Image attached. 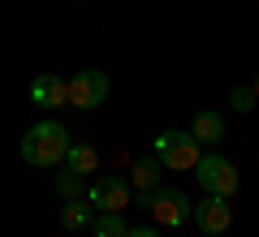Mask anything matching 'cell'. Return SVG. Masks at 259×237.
<instances>
[{"label":"cell","mask_w":259,"mask_h":237,"mask_svg":"<svg viewBox=\"0 0 259 237\" xmlns=\"http://www.w3.org/2000/svg\"><path fill=\"white\" fill-rule=\"evenodd\" d=\"M190 134H194V143H199V147H216V143L225 138V117H221V112H212V108L194 112Z\"/></svg>","instance_id":"cell-9"},{"label":"cell","mask_w":259,"mask_h":237,"mask_svg":"<svg viewBox=\"0 0 259 237\" xmlns=\"http://www.w3.org/2000/svg\"><path fill=\"white\" fill-rule=\"evenodd\" d=\"M229 104H233L238 112H250L259 100H255V91H250V86H233V91H229Z\"/></svg>","instance_id":"cell-15"},{"label":"cell","mask_w":259,"mask_h":237,"mask_svg":"<svg viewBox=\"0 0 259 237\" xmlns=\"http://www.w3.org/2000/svg\"><path fill=\"white\" fill-rule=\"evenodd\" d=\"M125 237H160V228H147V224L143 228H125Z\"/></svg>","instance_id":"cell-16"},{"label":"cell","mask_w":259,"mask_h":237,"mask_svg":"<svg viewBox=\"0 0 259 237\" xmlns=\"http://www.w3.org/2000/svg\"><path fill=\"white\" fill-rule=\"evenodd\" d=\"M190 220L199 224L203 237H221V233H229V224H233V207H229V199H221V194H207L203 203L190 207Z\"/></svg>","instance_id":"cell-6"},{"label":"cell","mask_w":259,"mask_h":237,"mask_svg":"<svg viewBox=\"0 0 259 237\" xmlns=\"http://www.w3.org/2000/svg\"><path fill=\"white\" fill-rule=\"evenodd\" d=\"M199 155H203V147L194 143L190 129H164V134L156 138V160L160 168H168V173H190L194 164H199Z\"/></svg>","instance_id":"cell-2"},{"label":"cell","mask_w":259,"mask_h":237,"mask_svg":"<svg viewBox=\"0 0 259 237\" xmlns=\"http://www.w3.org/2000/svg\"><path fill=\"white\" fill-rule=\"evenodd\" d=\"M30 104H39V108H65L69 104V82L61 73H39L30 82Z\"/></svg>","instance_id":"cell-8"},{"label":"cell","mask_w":259,"mask_h":237,"mask_svg":"<svg viewBox=\"0 0 259 237\" xmlns=\"http://www.w3.org/2000/svg\"><path fill=\"white\" fill-rule=\"evenodd\" d=\"M143 207L151 211V220H156V224H164V228H177V224H186V220H190V207H194V203L186 199L182 190L156 185V190H147V194H143Z\"/></svg>","instance_id":"cell-4"},{"label":"cell","mask_w":259,"mask_h":237,"mask_svg":"<svg viewBox=\"0 0 259 237\" xmlns=\"http://www.w3.org/2000/svg\"><path fill=\"white\" fill-rule=\"evenodd\" d=\"M130 199H134V185L125 177H95L91 190H87V203L100 211H125Z\"/></svg>","instance_id":"cell-7"},{"label":"cell","mask_w":259,"mask_h":237,"mask_svg":"<svg viewBox=\"0 0 259 237\" xmlns=\"http://www.w3.org/2000/svg\"><path fill=\"white\" fill-rule=\"evenodd\" d=\"M130 185H134L139 194H147V190L160 185V160H156V155H139V160H134V168H130Z\"/></svg>","instance_id":"cell-11"},{"label":"cell","mask_w":259,"mask_h":237,"mask_svg":"<svg viewBox=\"0 0 259 237\" xmlns=\"http://www.w3.org/2000/svg\"><path fill=\"white\" fill-rule=\"evenodd\" d=\"M190 173L199 177V185H203L207 194H221V199H233V194H238V185H242L233 160H225V155H216V151L199 155V164H194Z\"/></svg>","instance_id":"cell-3"},{"label":"cell","mask_w":259,"mask_h":237,"mask_svg":"<svg viewBox=\"0 0 259 237\" xmlns=\"http://www.w3.org/2000/svg\"><path fill=\"white\" fill-rule=\"evenodd\" d=\"M91 233L95 237H125V220H121V211H100V216L91 220Z\"/></svg>","instance_id":"cell-13"},{"label":"cell","mask_w":259,"mask_h":237,"mask_svg":"<svg viewBox=\"0 0 259 237\" xmlns=\"http://www.w3.org/2000/svg\"><path fill=\"white\" fill-rule=\"evenodd\" d=\"M61 228H65V233H82V228H91V207H87L82 199H65Z\"/></svg>","instance_id":"cell-12"},{"label":"cell","mask_w":259,"mask_h":237,"mask_svg":"<svg viewBox=\"0 0 259 237\" xmlns=\"http://www.w3.org/2000/svg\"><path fill=\"white\" fill-rule=\"evenodd\" d=\"M108 100V73L104 69H78L74 78H69V108H100V104Z\"/></svg>","instance_id":"cell-5"},{"label":"cell","mask_w":259,"mask_h":237,"mask_svg":"<svg viewBox=\"0 0 259 237\" xmlns=\"http://www.w3.org/2000/svg\"><path fill=\"white\" fill-rule=\"evenodd\" d=\"M65 151H69V129L61 121H39L26 129L22 138V160L30 168H56L65 164Z\"/></svg>","instance_id":"cell-1"},{"label":"cell","mask_w":259,"mask_h":237,"mask_svg":"<svg viewBox=\"0 0 259 237\" xmlns=\"http://www.w3.org/2000/svg\"><path fill=\"white\" fill-rule=\"evenodd\" d=\"M250 91H255V100H259V73H255V86H250Z\"/></svg>","instance_id":"cell-17"},{"label":"cell","mask_w":259,"mask_h":237,"mask_svg":"<svg viewBox=\"0 0 259 237\" xmlns=\"http://www.w3.org/2000/svg\"><path fill=\"white\" fill-rule=\"evenodd\" d=\"M56 194H61V199H82V177L65 168V173L56 177Z\"/></svg>","instance_id":"cell-14"},{"label":"cell","mask_w":259,"mask_h":237,"mask_svg":"<svg viewBox=\"0 0 259 237\" xmlns=\"http://www.w3.org/2000/svg\"><path fill=\"white\" fill-rule=\"evenodd\" d=\"M65 168L78 173V177H91L95 168H100V151L87 147V143H69V151H65Z\"/></svg>","instance_id":"cell-10"}]
</instances>
